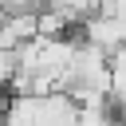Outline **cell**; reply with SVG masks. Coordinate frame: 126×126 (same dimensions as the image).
<instances>
[{"label":"cell","instance_id":"obj_1","mask_svg":"<svg viewBox=\"0 0 126 126\" xmlns=\"http://www.w3.org/2000/svg\"><path fill=\"white\" fill-rule=\"evenodd\" d=\"M79 32H83V43H91V47H98V51H106V55L126 43V20H122V16H110V12L87 16Z\"/></svg>","mask_w":126,"mask_h":126},{"label":"cell","instance_id":"obj_2","mask_svg":"<svg viewBox=\"0 0 126 126\" xmlns=\"http://www.w3.org/2000/svg\"><path fill=\"white\" fill-rule=\"evenodd\" d=\"M12 75H16V51L0 43V91L12 83Z\"/></svg>","mask_w":126,"mask_h":126}]
</instances>
